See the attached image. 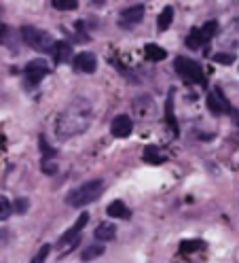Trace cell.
Returning a JSON list of instances; mask_svg holds the SVG:
<instances>
[{"label": "cell", "mask_w": 239, "mask_h": 263, "mask_svg": "<svg viewBox=\"0 0 239 263\" xmlns=\"http://www.w3.org/2000/svg\"><path fill=\"white\" fill-rule=\"evenodd\" d=\"M49 74V66H47L42 60H32L28 62L26 66V70H24V79H26V85L28 87H34L38 85L40 81Z\"/></svg>", "instance_id": "obj_5"}, {"label": "cell", "mask_w": 239, "mask_h": 263, "mask_svg": "<svg viewBox=\"0 0 239 263\" xmlns=\"http://www.w3.org/2000/svg\"><path fill=\"white\" fill-rule=\"evenodd\" d=\"M104 255V246L102 244H91V246H87V249L83 251V261H93V259H98V257H102Z\"/></svg>", "instance_id": "obj_15"}, {"label": "cell", "mask_w": 239, "mask_h": 263, "mask_svg": "<svg viewBox=\"0 0 239 263\" xmlns=\"http://www.w3.org/2000/svg\"><path fill=\"white\" fill-rule=\"evenodd\" d=\"M142 157H144L146 163H163V155L159 153V149H157V146H153V144L146 146L144 155H142Z\"/></svg>", "instance_id": "obj_16"}, {"label": "cell", "mask_w": 239, "mask_h": 263, "mask_svg": "<svg viewBox=\"0 0 239 263\" xmlns=\"http://www.w3.org/2000/svg\"><path fill=\"white\" fill-rule=\"evenodd\" d=\"M201 30V34H203V41H210L212 36H216V32H218V24L216 22H208L203 28H199Z\"/></svg>", "instance_id": "obj_22"}, {"label": "cell", "mask_w": 239, "mask_h": 263, "mask_svg": "<svg viewBox=\"0 0 239 263\" xmlns=\"http://www.w3.org/2000/svg\"><path fill=\"white\" fill-rule=\"evenodd\" d=\"M203 43H205V41H203L201 30H199V28H193V30H190V34L186 36V47H190V49H199Z\"/></svg>", "instance_id": "obj_17"}, {"label": "cell", "mask_w": 239, "mask_h": 263, "mask_svg": "<svg viewBox=\"0 0 239 263\" xmlns=\"http://www.w3.org/2000/svg\"><path fill=\"white\" fill-rule=\"evenodd\" d=\"M51 7L57 11H74L78 7L76 0H51Z\"/></svg>", "instance_id": "obj_20"}, {"label": "cell", "mask_w": 239, "mask_h": 263, "mask_svg": "<svg viewBox=\"0 0 239 263\" xmlns=\"http://www.w3.org/2000/svg\"><path fill=\"white\" fill-rule=\"evenodd\" d=\"M171 22H173V9L171 7H165L163 11H161V15H159V20H157V24H159V30H167L169 26H171Z\"/></svg>", "instance_id": "obj_14"}, {"label": "cell", "mask_w": 239, "mask_h": 263, "mask_svg": "<svg viewBox=\"0 0 239 263\" xmlns=\"http://www.w3.org/2000/svg\"><path fill=\"white\" fill-rule=\"evenodd\" d=\"M199 249H203V242H201V240H184V242L180 244V251H182V253L199 251Z\"/></svg>", "instance_id": "obj_23"}, {"label": "cell", "mask_w": 239, "mask_h": 263, "mask_svg": "<svg viewBox=\"0 0 239 263\" xmlns=\"http://www.w3.org/2000/svg\"><path fill=\"white\" fill-rule=\"evenodd\" d=\"M91 102L85 98H72L55 123V134L59 140H68L87 132L91 125Z\"/></svg>", "instance_id": "obj_1"}, {"label": "cell", "mask_w": 239, "mask_h": 263, "mask_svg": "<svg viewBox=\"0 0 239 263\" xmlns=\"http://www.w3.org/2000/svg\"><path fill=\"white\" fill-rule=\"evenodd\" d=\"M173 68L176 72L184 79V81H190V83H205V77H203V68L195 62V60H188V58H176L173 62Z\"/></svg>", "instance_id": "obj_4"}, {"label": "cell", "mask_w": 239, "mask_h": 263, "mask_svg": "<svg viewBox=\"0 0 239 263\" xmlns=\"http://www.w3.org/2000/svg\"><path fill=\"white\" fill-rule=\"evenodd\" d=\"M132 132H134V123L127 115H119V117H115L113 123H110V134L115 138H127Z\"/></svg>", "instance_id": "obj_7"}, {"label": "cell", "mask_w": 239, "mask_h": 263, "mask_svg": "<svg viewBox=\"0 0 239 263\" xmlns=\"http://www.w3.org/2000/svg\"><path fill=\"white\" fill-rule=\"evenodd\" d=\"M51 55H53L57 62H70V60H72V47H70L66 41H55Z\"/></svg>", "instance_id": "obj_10"}, {"label": "cell", "mask_w": 239, "mask_h": 263, "mask_svg": "<svg viewBox=\"0 0 239 263\" xmlns=\"http://www.w3.org/2000/svg\"><path fill=\"white\" fill-rule=\"evenodd\" d=\"M21 39L26 41L28 47L36 49L38 53H51L53 51V45H55V39L45 32L40 28H34V26H24L21 28Z\"/></svg>", "instance_id": "obj_3"}, {"label": "cell", "mask_w": 239, "mask_h": 263, "mask_svg": "<svg viewBox=\"0 0 239 263\" xmlns=\"http://www.w3.org/2000/svg\"><path fill=\"white\" fill-rule=\"evenodd\" d=\"M51 249H53L51 244H42L40 249H38V253H36L34 257H32V261H30V263H45V261H47V257H49V253H51Z\"/></svg>", "instance_id": "obj_21"}, {"label": "cell", "mask_w": 239, "mask_h": 263, "mask_svg": "<svg viewBox=\"0 0 239 263\" xmlns=\"http://www.w3.org/2000/svg\"><path fill=\"white\" fill-rule=\"evenodd\" d=\"M74 68L78 70V72H85V74H91V72H95L98 70V58H95L93 53H78L76 58H74Z\"/></svg>", "instance_id": "obj_9"}, {"label": "cell", "mask_w": 239, "mask_h": 263, "mask_svg": "<svg viewBox=\"0 0 239 263\" xmlns=\"http://www.w3.org/2000/svg\"><path fill=\"white\" fill-rule=\"evenodd\" d=\"M233 55L231 53H216L214 55V62H218V64H233Z\"/></svg>", "instance_id": "obj_25"}, {"label": "cell", "mask_w": 239, "mask_h": 263, "mask_svg": "<svg viewBox=\"0 0 239 263\" xmlns=\"http://www.w3.org/2000/svg\"><path fill=\"white\" fill-rule=\"evenodd\" d=\"M15 208H17V212H26L28 200H24V197H21V200H17V202H15Z\"/></svg>", "instance_id": "obj_26"}, {"label": "cell", "mask_w": 239, "mask_h": 263, "mask_svg": "<svg viewBox=\"0 0 239 263\" xmlns=\"http://www.w3.org/2000/svg\"><path fill=\"white\" fill-rule=\"evenodd\" d=\"M93 236H95V240L110 242V240H115V236H117V227L113 223H100Z\"/></svg>", "instance_id": "obj_12"}, {"label": "cell", "mask_w": 239, "mask_h": 263, "mask_svg": "<svg viewBox=\"0 0 239 263\" xmlns=\"http://www.w3.org/2000/svg\"><path fill=\"white\" fill-rule=\"evenodd\" d=\"M165 117H167V123L169 127L173 129V134H178V121L173 117V93L167 98V106H165Z\"/></svg>", "instance_id": "obj_18"}, {"label": "cell", "mask_w": 239, "mask_h": 263, "mask_svg": "<svg viewBox=\"0 0 239 263\" xmlns=\"http://www.w3.org/2000/svg\"><path fill=\"white\" fill-rule=\"evenodd\" d=\"M102 193H104V180H100V178L87 180V183H83L81 187L70 191V195L66 197V204L72 208H83V206L95 202Z\"/></svg>", "instance_id": "obj_2"}, {"label": "cell", "mask_w": 239, "mask_h": 263, "mask_svg": "<svg viewBox=\"0 0 239 263\" xmlns=\"http://www.w3.org/2000/svg\"><path fill=\"white\" fill-rule=\"evenodd\" d=\"M87 221H89V215H87V212H83V215L74 221V225L68 229V232H66V234H63V236L57 240V244H55V246H59V249H61V246H68V244H72V242L78 238V234L83 232V227L87 225Z\"/></svg>", "instance_id": "obj_6"}, {"label": "cell", "mask_w": 239, "mask_h": 263, "mask_svg": "<svg viewBox=\"0 0 239 263\" xmlns=\"http://www.w3.org/2000/svg\"><path fill=\"white\" fill-rule=\"evenodd\" d=\"M144 55H146V60H150V62H161V60L167 58V51H165L163 47L155 45V43H148V45L144 47Z\"/></svg>", "instance_id": "obj_13"}, {"label": "cell", "mask_w": 239, "mask_h": 263, "mask_svg": "<svg viewBox=\"0 0 239 263\" xmlns=\"http://www.w3.org/2000/svg\"><path fill=\"white\" fill-rule=\"evenodd\" d=\"M106 212L113 219H129L132 217V212H129V208H127L121 200H115V202H110L108 204V208H106Z\"/></svg>", "instance_id": "obj_11"}, {"label": "cell", "mask_w": 239, "mask_h": 263, "mask_svg": "<svg viewBox=\"0 0 239 263\" xmlns=\"http://www.w3.org/2000/svg\"><path fill=\"white\" fill-rule=\"evenodd\" d=\"M142 17H144V5H134V7H127L121 11L119 15V24L125 26V28H129L138 22H142Z\"/></svg>", "instance_id": "obj_8"}, {"label": "cell", "mask_w": 239, "mask_h": 263, "mask_svg": "<svg viewBox=\"0 0 239 263\" xmlns=\"http://www.w3.org/2000/svg\"><path fill=\"white\" fill-rule=\"evenodd\" d=\"M11 215H13V206L9 202V197L0 195V221H7Z\"/></svg>", "instance_id": "obj_19"}, {"label": "cell", "mask_w": 239, "mask_h": 263, "mask_svg": "<svg viewBox=\"0 0 239 263\" xmlns=\"http://www.w3.org/2000/svg\"><path fill=\"white\" fill-rule=\"evenodd\" d=\"M208 106L212 108V112H216V115H220L222 112V106H220V100H218V96L212 91V93H208Z\"/></svg>", "instance_id": "obj_24"}]
</instances>
